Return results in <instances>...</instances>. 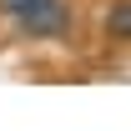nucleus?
<instances>
[{
    "label": "nucleus",
    "instance_id": "f257e3e1",
    "mask_svg": "<svg viewBox=\"0 0 131 131\" xmlns=\"http://www.w3.org/2000/svg\"><path fill=\"white\" fill-rule=\"evenodd\" d=\"M0 15L25 40H61L71 30V5L66 0H0Z\"/></svg>",
    "mask_w": 131,
    "mask_h": 131
},
{
    "label": "nucleus",
    "instance_id": "f03ea898",
    "mask_svg": "<svg viewBox=\"0 0 131 131\" xmlns=\"http://www.w3.org/2000/svg\"><path fill=\"white\" fill-rule=\"evenodd\" d=\"M106 35H111V40H131V0H111V10H106Z\"/></svg>",
    "mask_w": 131,
    "mask_h": 131
}]
</instances>
